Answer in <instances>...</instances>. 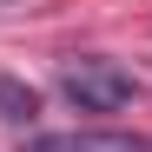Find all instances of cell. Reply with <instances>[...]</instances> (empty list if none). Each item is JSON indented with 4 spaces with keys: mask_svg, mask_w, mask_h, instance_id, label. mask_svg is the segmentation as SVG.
<instances>
[{
    "mask_svg": "<svg viewBox=\"0 0 152 152\" xmlns=\"http://www.w3.org/2000/svg\"><path fill=\"white\" fill-rule=\"evenodd\" d=\"M60 93H66L80 113H119V106H132L139 80H132L119 60L86 53V60H66V66H60Z\"/></svg>",
    "mask_w": 152,
    "mask_h": 152,
    "instance_id": "cell-1",
    "label": "cell"
},
{
    "mask_svg": "<svg viewBox=\"0 0 152 152\" xmlns=\"http://www.w3.org/2000/svg\"><path fill=\"white\" fill-rule=\"evenodd\" d=\"M33 113H40L33 86H13V80H0V119H33Z\"/></svg>",
    "mask_w": 152,
    "mask_h": 152,
    "instance_id": "cell-3",
    "label": "cell"
},
{
    "mask_svg": "<svg viewBox=\"0 0 152 152\" xmlns=\"http://www.w3.org/2000/svg\"><path fill=\"white\" fill-rule=\"evenodd\" d=\"M27 152H152V139L126 126H73V132H40Z\"/></svg>",
    "mask_w": 152,
    "mask_h": 152,
    "instance_id": "cell-2",
    "label": "cell"
}]
</instances>
